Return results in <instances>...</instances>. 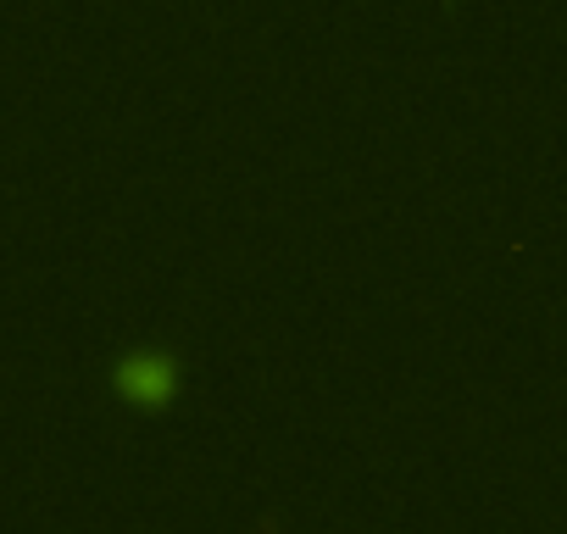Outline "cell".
Segmentation results:
<instances>
[{"label":"cell","instance_id":"1","mask_svg":"<svg viewBox=\"0 0 567 534\" xmlns=\"http://www.w3.org/2000/svg\"><path fill=\"white\" fill-rule=\"evenodd\" d=\"M117 384H123L134 401L156 407V401H167V390H173V368H167L162 357H134V362L117 373Z\"/></svg>","mask_w":567,"mask_h":534}]
</instances>
